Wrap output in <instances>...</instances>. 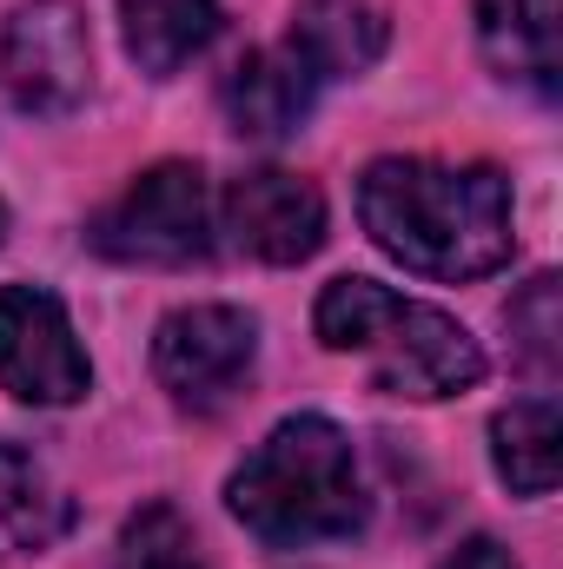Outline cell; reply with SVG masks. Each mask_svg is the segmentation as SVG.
Wrapping results in <instances>:
<instances>
[{"label":"cell","instance_id":"obj_3","mask_svg":"<svg viewBox=\"0 0 563 569\" xmlns=\"http://www.w3.org/2000/svg\"><path fill=\"white\" fill-rule=\"evenodd\" d=\"M312 325L325 351L358 358L372 385L398 398H457L484 378V351L451 311L398 298L378 279H332L318 291Z\"/></svg>","mask_w":563,"mask_h":569},{"label":"cell","instance_id":"obj_12","mask_svg":"<svg viewBox=\"0 0 563 569\" xmlns=\"http://www.w3.org/2000/svg\"><path fill=\"white\" fill-rule=\"evenodd\" d=\"M385 33L392 27L372 0H298L292 53L312 67V80H345L385 53Z\"/></svg>","mask_w":563,"mask_h":569},{"label":"cell","instance_id":"obj_1","mask_svg":"<svg viewBox=\"0 0 563 569\" xmlns=\"http://www.w3.org/2000/svg\"><path fill=\"white\" fill-rule=\"evenodd\" d=\"M358 219L378 252L424 279H484L511 259V179L497 166L378 159L358 179Z\"/></svg>","mask_w":563,"mask_h":569},{"label":"cell","instance_id":"obj_8","mask_svg":"<svg viewBox=\"0 0 563 569\" xmlns=\"http://www.w3.org/2000/svg\"><path fill=\"white\" fill-rule=\"evenodd\" d=\"M226 239L259 266H298L325 246V192L298 172H246L226 192Z\"/></svg>","mask_w":563,"mask_h":569},{"label":"cell","instance_id":"obj_9","mask_svg":"<svg viewBox=\"0 0 563 569\" xmlns=\"http://www.w3.org/2000/svg\"><path fill=\"white\" fill-rule=\"evenodd\" d=\"M312 93H318V80L292 53V40L246 53L219 80V107H226V127L239 140H285V133H298V120L312 113Z\"/></svg>","mask_w":563,"mask_h":569},{"label":"cell","instance_id":"obj_10","mask_svg":"<svg viewBox=\"0 0 563 569\" xmlns=\"http://www.w3.org/2000/svg\"><path fill=\"white\" fill-rule=\"evenodd\" d=\"M477 47L497 80L531 87L537 100H557V0H477Z\"/></svg>","mask_w":563,"mask_h":569},{"label":"cell","instance_id":"obj_5","mask_svg":"<svg viewBox=\"0 0 563 569\" xmlns=\"http://www.w3.org/2000/svg\"><path fill=\"white\" fill-rule=\"evenodd\" d=\"M0 80L13 93L20 113H73L93 87V40L87 20L67 0H33L13 7L7 33H0Z\"/></svg>","mask_w":563,"mask_h":569},{"label":"cell","instance_id":"obj_15","mask_svg":"<svg viewBox=\"0 0 563 569\" xmlns=\"http://www.w3.org/2000/svg\"><path fill=\"white\" fill-rule=\"evenodd\" d=\"M113 569H199L192 523H186L172 503H146V510H134L127 530H120Z\"/></svg>","mask_w":563,"mask_h":569},{"label":"cell","instance_id":"obj_6","mask_svg":"<svg viewBox=\"0 0 563 569\" xmlns=\"http://www.w3.org/2000/svg\"><path fill=\"white\" fill-rule=\"evenodd\" d=\"M0 385L20 405H73L93 385L73 318L47 284H0Z\"/></svg>","mask_w":563,"mask_h":569},{"label":"cell","instance_id":"obj_4","mask_svg":"<svg viewBox=\"0 0 563 569\" xmlns=\"http://www.w3.org/2000/svg\"><path fill=\"white\" fill-rule=\"evenodd\" d=\"M93 252L120 266H199L213 252V192L206 172L186 159H166L140 172L100 219H93Z\"/></svg>","mask_w":563,"mask_h":569},{"label":"cell","instance_id":"obj_17","mask_svg":"<svg viewBox=\"0 0 563 569\" xmlns=\"http://www.w3.org/2000/svg\"><path fill=\"white\" fill-rule=\"evenodd\" d=\"M437 569H517V563H511V550H504V543H491V537H471L464 550H451Z\"/></svg>","mask_w":563,"mask_h":569},{"label":"cell","instance_id":"obj_16","mask_svg":"<svg viewBox=\"0 0 563 569\" xmlns=\"http://www.w3.org/2000/svg\"><path fill=\"white\" fill-rule=\"evenodd\" d=\"M511 331H517V345H524V358L537 371L557 365V279L551 272L524 284V298L511 305Z\"/></svg>","mask_w":563,"mask_h":569},{"label":"cell","instance_id":"obj_7","mask_svg":"<svg viewBox=\"0 0 563 569\" xmlns=\"http://www.w3.org/2000/svg\"><path fill=\"white\" fill-rule=\"evenodd\" d=\"M253 358H259V325L233 305H186L152 338V378L192 411L226 405L246 385Z\"/></svg>","mask_w":563,"mask_h":569},{"label":"cell","instance_id":"obj_11","mask_svg":"<svg viewBox=\"0 0 563 569\" xmlns=\"http://www.w3.org/2000/svg\"><path fill=\"white\" fill-rule=\"evenodd\" d=\"M73 530V497L47 477V463L0 437V557H47Z\"/></svg>","mask_w":563,"mask_h":569},{"label":"cell","instance_id":"obj_13","mask_svg":"<svg viewBox=\"0 0 563 569\" xmlns=\"http://www.w3.org/2000/svg\"><path fill=\"white\" fill-rule=\"evenodd\" d=\"M219 33V0H120V40L140 73L166 80Z\"/></svg>","mask_w":563,"mask_h":569},{"label":"cell","instance_id":"obj_14","mask_svg":"<svg viewBox=\"0 0 563 569\" xmlns=\"http://www.w3.org/2000/svg\"><path fill=\"white\" fill-rule=\"evenodd\" d=\"M563 425L551 398H524L511 411L491 418V457H497V477L517 490V497H551L557 490V463H563Z\"/></svg>","mask_w":563,"mask_h":569},{"label":"cell","instance_id":"obj_2","mask_svg":"<svg viewBox=\"0 0 563 569\" xmlns=\"http://www.w3.org/2000/svg\"><path fill=\"white\" fill-rule=\"evenodd\" d=\"M233 517L266 543V550H305V543H338L365 530V483L352 437L332 418H285L226 483Z\"/></svg>","mask_w":563,"mask_h":569},{"label":"cell","instance_id":"obj_18","mask_svg":"<svg viewBox=\"0 0 563 569\" xmlns=\"http://www.w3.org/2000/svg\"><path fill=\"white\" fill-rule=\"evenodd\" d=\"M0 232H7V212H0Z\"/></svg>","mask_w":563,"mask_h":569}]
</instances>
